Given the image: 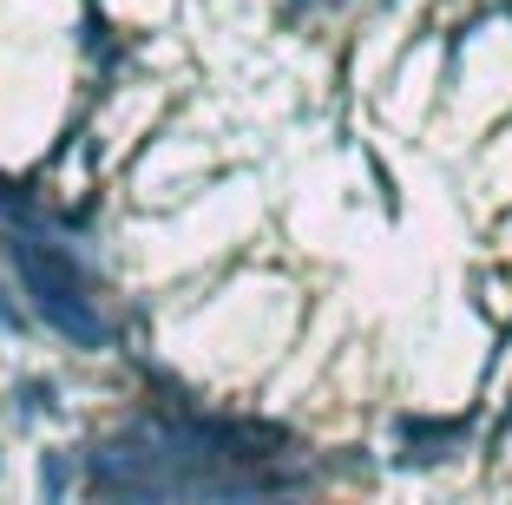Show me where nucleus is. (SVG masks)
<instances>
[{
    "mask_svg": "<svg viewBox=\"0 0 512 505\" xmlns=\"http://www.w3.org/2000/svg\"><path fill=\"white\" fill-rule=\"evenodd\" d=\"M302 7H335V0H289V14H302Z\"/></svg>",
    "mask_w": 512,
    "mask_h": 505,
    "instance_id": "6",
    "label": "nucleus"
},
{
    "mask_svg": "<svg viewBox=\"0 0 512 505\" xmlns=\"http://www.w3.org/2000/svg\"><path fill=\"white\" fill-rule=\"evenodd\" d=\"M7 263L20 269V283L33 296V315H40L53 335L79 348H112V328L99 322V296H92V276L60 250V243H40V237H7Z\"/></svg>",
    "mask_w": 512,
    "mask_h": 505,
    "instance_id": "1",
    "label": "nucleus"
},
{
    "mask_svg": "<svg viewBox=\"0 0 512 505\" xmlns=\"http://www.w3.org/2000/svg\"><path fill=\"white\" fill-rule=\"evenodd\" d=\"M66 492H73V453L46 446V453H40V499L46 505H66Z\"/></svg>",
    "mask_w": 512,
    "mask_h": 505,
    "instance_id": "3",
    "label": "nucleus"
},
{
    "mask_svg": "<svg viewBox=\"0 0 512 505\" xmlns=\"http://www.w3.org/2000/svg\"><path fill=\"white\" fill-rule=\"evenodd\" d=\"M460 433H467V420H401V440L414 446V453H407V460H447V446L460 440Z\"/></svg>",
    "mask_w": 512,
    "mask_h": 505,
    "instance_id": "2",
    "label": "nucleus"
},
{
    "mask_svg": "<svg viewBox=\"0 0 512 505\" xmlns=\"http://www.w3.org/2000/svg\"><path fill=\"white\" fill-rule=\"evenodd\" d=\"M14 394H20V420L60 414V381H53V374H27V381H20Z\"/></svg>",
    "mask_w": 512,
    "mask_h": 505,
    "instance_id": "4",
    "label": "nucleus"
},
{
    "mask_svg": "<svg viewBox=\"0 0 512 505\" xmlns=\"http://www.w3.org/2000/svg\"><path fill=\"white\" fill-rule=\"evenodd\" d=\"M0 335H27V315L14 309V296L0 289Z\"/></svg>",
    "mask_w": 512,
    "mask_h": 505,
    "instance_id": "5",
    "label": "nucleus"
},
{
    "mask_svg": "<svg viewBox=\"0 0 512 505\" xmlns=\"http://www.w3.org/2000/svg\"><path fill=\"white\" fill-rule=\"evenodd\" d=\"M506 14H512V0H506Z\"/></svg>",
    "mask_w": 512,
    "mask_h": 505,
    "instance_id": "7",
    "label": "nucleus"
}]
</instances>
